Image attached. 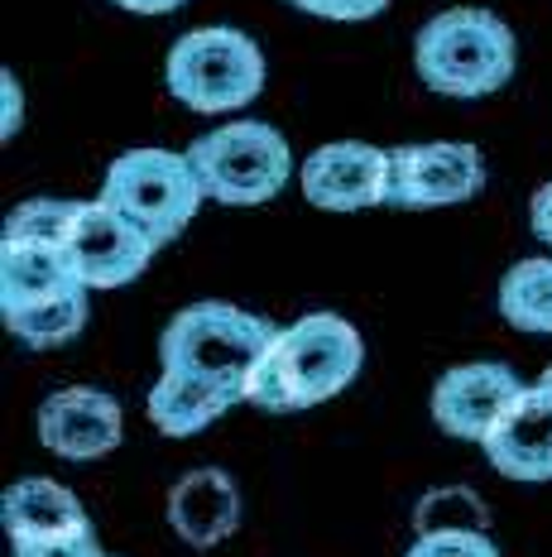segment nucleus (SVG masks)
Instances as JSON below:
<instances>
[{
    "mask_svg": "<svg viewBox=\"0 0 552 557\" xmlns=\"http://www.w3.org/2000/svg\"><path fill=\"white\" fill-rule=\"evenodd\" d=\"M365 342L337 312H308L293 327H279L260 366L250 370L246 404L264 413H298L337 399L361 375Z\"/></svg>",
    "mask_w": 552,
    "mask_h": 557,
    "instance_id": "f257e3e1",
    "label": "nucleus"
},
{
    "mask_svg": "<svg viewBox=\"0 0 552 557\" xmlns=\"http://www.w3.org/2000/svg\"><path fill=\"white\" fill-rule=\"evenodd\" d=\"M519 44L494 10L456 5L432 15L413 39V67L432 91L456 101H476L500 91L514 77Z\"/></svg>",
    "mask_w": 552,
    "mask_h": 557,
    "instance_id": "f03ea898",
    "label": "nucleus"
},
{
    "mask_svg": "<svg viewBox=\"0 0 552 557\" xmlns=\"http://www.w3.org/2000/svg\"><path fill=\"white\" fill-rule=\"evenodd\" d=\"M279 336L264 312L236 308V304H188L159 336V361L164 370H183V375H202L216 385L236 389L246 399L250 370L260 366V356L269 351V342Z\"/></svg>",
    "mask_w": 552,
    "mask_h": 557,
    "instance_id": "7ed1b4c3",
    "label": "nucleus"
},
{
    "mask_svg": "<svg viewBox=\"0 0 552 557\" xmlns=\"http://www.w3.org/2000/svg\"><path fill=\"white\" fill-rule=\"evenodd\" d=\"M188 164L198 173L206 202L222 207H260L274 202L293 178V149L274 125L264 121H231L212 135L188 145Z\"/></svg>",
    "mask_w": 552,
    "mask_h": 557,
    "instance_id": "20e7f679",
    "label": "nucleus"
},
{
    "mask_svg": "<svg viewBox=\"0 0 552 557\" xmlns=\"http://www.w3.org/2000/svg\"><path fill=\"white\" fill-rule=\"evenodd\" d=\"M164 77L174 101H183L188 111H240L264 91V53L250 34L231 25H206L183 34L168 49Z\"/></svg>",
    "mask_w": 552,
    "mask_h": 557,
    "instance_id": "39448f33",
    "label": "nucleus"
},
{
    "mask_svg": "<svg viewBox=\"0 0 552 557\" xmlns=\"http://www.w3.org/2000/svg\"><path fill=\"white\" fill-rule=\"evenodd\" d=\"M101 202L116 207L121 216H130L140 231L154 236V246L178 240L188 222L206 202L198 173H192L188 154L174 149H130L101 178Z\"/></svg>",
    "mask_w": 552,
    "mask_h": 557,
    "instance_id": "423d86ee",
    "label": "nucleus"
},
{
    "mask_svg": "<svg viewBox=\"0 0 552 557\" xmlns=\"http://www.w3.org/2000/svg\"><path fill=\"white\" fill-rule=\"evenodd\" d=\"M480 188H486V154L466 139L389 149V207L437 212V207L471 202Z\"/></svg>",
    "mask_w": 552,
    "mask_h": 557,
    "instance_id": "0eeeda50",
    "label": "nucleus"
},
{
    "mask_svg": "<svg viewBox=\"0 0 552 557\" xmlns=\"http://www.w3.org/2000/svg\"><path fill=\"white\" fill-rule=\"evenodd\" d=\"M67 264H73L77 284L87 288H121L130 278H140L154 260V236L140 231L130 216H121L116 207L97 202H77L73 207V222H67L63 236Z\"/></svg>",
    "mask_w": 552,
    "mask_h": 557,
    "instance_id": "6e6552de",
    "label": "nucleus"
},
{
    "mask_svg": "<svg viewBox=\"0 0 552 557\" xmlns=\"http://www.w3.org/2000/svg\"><path fill=\"white\" fill-rule=\"evenodd\" d=\"M298 188L317 212H365L389 202V149L365 139L317 145L298 169Z\"/></svg>",
    "mask_w": 552,
    "mask_h": 557,
    "instance_id": "1a4fd4ad",
    "label": "nucleus"
},
{
    "mask_svg": "<svg viewBox=\"0 0 552 557\" xmlns=\"http://www.w3.org/2000/svg\"><path fill=\"white\" fill-rule=\"evenodd\" d=\"M0 524H5L15 553L34 548H87L97 543L83 500L67 485L49 481V475H25V481L5 485L0 495Z\"/></svg>",
    "mask_w": 552,
    "mask_h": 557,
    "instance_id": "9d476101",
    "label": "nucleus"
},
{
    "mask_svg": "<svg viewBox=\"0 0 552 557\" xmlns=\"http://www.w3.org/2000/svg\"><path fill=\"white\" fill-rule=\"evenodd\" d=\"M519 389L524 380L504 361L452 366L432 385V423L442 433L462 437V443H486L490 428L500 423V413L519 399Z\"/></svg>",
    "mask_w": 552,
    "mask_h": 557,
    "instance_id": "9b49d317",
    "label": "nucleus"
},
{
    "mask_svg": "<svg viewBox=\"0 0 552 557\" xmlns=\"http://www.w3.org/2000/svg\"><path fill=\"white\" fill-rule=\"evenodd\" d=\"M34 428H39V443L63 461H97L106 451H116L125 437L121 404L97 385H67L49 394L39 404Z\"/></svg>",
    "mask_w": 552,
    "mask_h": 557,
    "instance_id": "f8f14e48",
    "label": "nucleus"
},
{
    "mask_svg": "<svg viewBox=\"0 0 552 557\" xmlns=\"http://www.w3.org/2000/svg\"><path fill=\"white\" fill-rule=\"evenodd\" d=\"M480 447L490 467L510 481H552V389L524 385Z\"/></svg>",
    "mask_w": 552,
    "mask_h": 557,
    "instance_id": "ddd939ff",
    "label": "nucleus"
},
{
    "mask_svg": "<svg viewBox=\"0 0 552 557\" xmlns=\"http://www.w3.org/2000/svg\"><path fill=\"white\" fill-rule=\"evenodd\" d=\"M168 529L188 548H216L240 529V491L222 467H198L168 485Z\"/></svg>",
    "mask_w": 552,
    "mask_h": 557,
    "instance_id": "4468645a",
    "label": "nucleus"
},
{
    "mask_svg": "<svg viewBox=\"0 0 552 557\" xmlns=\"http://www.w3.org/2000/svg\"><path fill=\"white\" fill-rule=\"evenodd\" d=\"M236 404H246V399H240L236 389L216 385V380L164 370V375L154 380V389H149L145 413L164 437H192V433H202V428H212L216 418H226Z\"/></svg>",
    "mask_w": 552,
    "mask_h": 557,
    "instance_id": "2eb2a0df",
    "label": "nucleus"
},
{
    "mask_svg": "<svg viewBox=\"0 0 552 557\" xmlns=\"http://www.w3.org/2000/svg\"><path fill=\"white\" fill-rule=\"evenodd\" d=\"M77 274L67 264L63 246H43V240H5L0 236V312H15L29 304L73 288Z\"/></svg>",
    "mask_w": 552,
    "mask_h": 557,
    "instance_id": "dca6fc26",
    "label": "nucleus"
},
{
    "mask_svg": "<svg viewBox=\"0 0 552 557\" xmlns=\"http://www.w3.org/2000/svg\"><path fill=\"white\" fill-rule=\"evenodd\" d=\"M87 294H91L87 284H73V288H63V294L43 298V304L0 312V318H5V327L15 342L34 346V351H49V346L73 342V336L87 327Z\"/></svg>",
    "mask_w": 552,
    "mask_h": 557,
    "instance_id": "f3484780",
    "label": "nucleus"
},
{
    "mask_svg": "<svg viewBox=\"0 0 552 557\" xmlns=\"http://www.w3.org/2000/svg\"><path fill=\"white\" fill-rule=\"evenodd\" d=\"M500 318L514 332H538L552 336V260L534 255V260L510 264L500 278Z\"/></svg>",
    "mask_w": 552,
    "mask_h": 557,
    "instance_id": "a211bd4d",
    "label": "nucleus"
},
{
    "mask_svg": "<svg viewBox=\"0 0 552 557\" xmlns=\"http://www.w3.org/2000/svg\"><path fill=\"white\" fill-rule=\"evenodd\" d=\"M490 533V505L471 485H437L413 505V539L423 533Z\"/></svg>",
    "mask_w": 552,
    "mask_h": 557,
    "instance_id": "6ab92c4d",
    "label": "nucleus"
},
{
    "mask_svg": "<svg viewBox=\"0 0 552 557\" xmlns=\"http://www.w3.org/2000/svg\"><path fill=\"white\" fill-rule=\"evenodd\" d=\"M77 202H59V197H29L5 216V240H43V246H63L67 222H73Z\"/></svg>",
    "mask_w": 552,
    "mask_h": 557,
    "instance_id": "aec40b11",
    "label": "nucleus"
},
{
    "mask_svg": "<svg viewBox=\"0 0 552 557\" xmlns=\"http://www.w3.org/2000/svg\"><path fill=\"white\" fill-rule=\"evenodd\" d=\"M404 557H500V548L490 543V533H423L413 539V548Z\"/></svg>",
    "mask_w": 552,
    "mask_h": 557,
    "instance_id": "412c9836",
    "label": "nucleus"
},
{
    "mask_svg": "<svg viewBox=\"0 0 552 557\" xmlns=\"http://www.w3.org/2000/svg\"><path fill=\"white\" fill-rule=\"evenodd\" d=\"M289 5L308 10V15H317V20H347L351 25V20H375L389 0H289Z\"/></svg>",
    "mask_w": 552,
    "mask_h": 557,
    "instance_id": "4be33fe9",
    "label": "nucleus"
},
{
    "mask_svg": "<svg viewBox=\"0 0 552 557\" xmlns=\"http://www.w3.org/2000/svg\"><path fill=\"white\" fill-rule=\"evenodd\" d=\"M528 226H534V236L543 246H552V183H543L534 193V202H528Z\"/></svg>",
    "mask_w": 552,
    "mask_h": 557,
    "instance_id": "5701e85b",
    "label": "nucleus"
},
{
    "mask_svg": "<svg viewBox=\"0 0 552 557\" xmlns=\"http://www.w3.org/2000/svg\"><path fill=\"white\" fill-rule=\"evenodd\" d=\"M0 87H5V125H0V135L15 139V131H20V83H15V73H0Z\"/></svg>",
    "mask_w": 552,
    "mask_h": 557,
    "instance_id": "b1692460",
    "label": "nucleus"
},
{
    "mask_svg": "<svg viewBox=\"0 0 552 557\" xmlns=\"http://www.w3.org/2000/svg\"><path fill=\"white\" fill-rule=\"evenodd\" d=\"M121 10H135V15H168V10H178L183 0H116Z\"/></svg>",
    "mask_w": 552,
    "mask_h": 557,
    "instance_id": "393cba45",
    "label": "nucleus"
},
{
    "mask_svg": "<svg viewBox=\"0 0 552 557\" xmlns=\"http://www.w3.org/2000/svg\"><path fill=\"white\" fill-rule=\"evenodd\" d=\"M15 557H101V548L87 543V548H34V553H15Z\"/></svg>",
    "mask_w": 552,
    "mask_h": 557,
    "instance_id": "a878e982",
    "label": "nucleus"
},
{
    "mask_svg": "<svg viewBox=\"0 0 552 557\" xmlns=\"http://www.w3.org/2000/svg\"><path fill=\"white\" fill-rule=\"evenodd\" d=\"M538 385H548V389H552V366L543 370V380H538Z\"/></svg>",
    "mask_w": 552,
    "mask_h": 557,
    "instance_id": "bb28decb",
    "label": "nucleus"
},
{
    "mask_svg": "<svg viewBox=\"0 0 552 557\" xmlns=\"http://www.w3.org/2000/svg\"><path fill=\"white\" fill-rule=\"evenodd\" d=\"M101 557H106V553H101Z\"/></svg>",
    "mask_w": 552,
    "mask_h": 557,
    "instance_id": "cd10ccee",
    "label": "nucleus"
}]
</instances>
